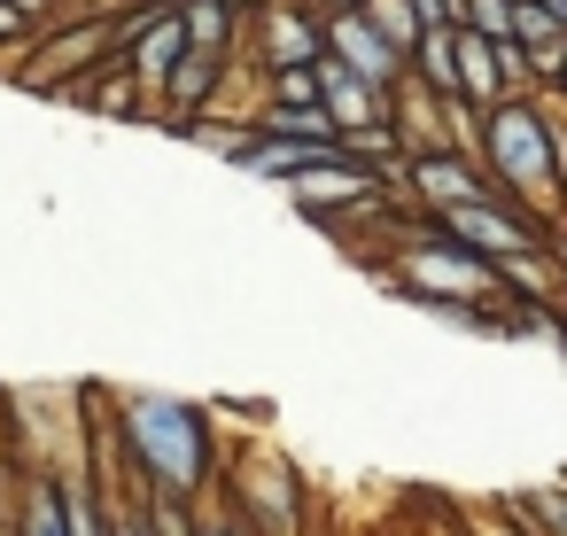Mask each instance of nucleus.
I'll use <instances>...</instances> for the list:
<instances>
[{
    "label": "nucleus",
    "mask_w": 567,
    "mask_h": 536,
    "mask_svg": "<svg viewBox=\"0 0 567 536\" xmlns=\"http://www.w3.org/2000/svg\"><path fill=\"white\" fill-rule=\"evenodd\" d=\"M48 9H63V0H48Z\"/></svg>",
    "instance_id": "26"
},
{
    "label": "nucleus",
    "mask_w": 567,
    "mask_h": 536,
    "mask_svg": "<svg viewBox=\"0 0 567 536\" xmlns=\"http://www.w3.org/2000/svg\"><path fill=\"white\" fill-rule=\"evenodd\" d=\"M412 17H420V32H443V24H458V0H412Z\"/></svg>",
    "instance_id": "21"
},
{
    "label": "nucleus",
    "mask_w": 567,
    "mask_h": 536,
    "mask_svg": "<svg viewBox=\"0 0 567 536\" xmlns=\"http://www.w3.org/2000/svg\"><path fill=\"white\" fill-rule=\"evenodd\" d=\"M9 536H71L63 528V505H55V474H24V489H17V513H9Z\"/></svg>",
    "instance_id": "11"
},
{
    "label": "nucleus",
    "mask_w": 567,
    "mask_h": 536,
    "mask_svg": "<svg viewBox=\"0 0 567 536\" xmlns=\"http://www.w3.org/2000/svg\"><path fill=\"white\" fill-rule=\"evenodd\" d=\"M358 17L396 48V55H412V40H420V17H412V0H358Z\"/></svg>",
    "instance_id": "15"
},
{
    "label": "nucleus",
    "mask_w": 567,
    "mask_h": 536,
    "mask_svg": "<svg viewBox=\"0 0 567 536\" xmlns=\"http://www.w3.org/2000/svg\"><path fill=\"white\" fill-rule=\"evenodd\" d=\"M63 102H79V110H94V117H156V110H148V86H141L117 55H110V63H94L86 79H71V86H63Z\"/></svg>",
    "instance_id": "8"
},
{
    "label": "nucleus",
    "mask_w": 567,
    "mask_h": 536,
    "mask_svg": "<svg viewBox=\"0 0 567 536\" xmlns=\"http://www.w3.org/2000/svg\"><path fill=\"white\" fill-rule=\"evenodd\" d=\"M327 55H334L350 79H365L373 94H396V86H404V55H396L358 9H350V17H327Z\"/></svg>",
    "instance_id": "6"
},
{
    "label": "nucleus",
    "mask_w": 567,
    "mask_h": 536,
    "mask_svg": "<svg viewBox=\"0 0 567 536\" xmlns=\"http://www.w3.org/2000/svg\"><path fill=\"white\" fill-rule=\"evenodd\" d=\"M303 9H311V17H350L358 0H303Z\"/></svg>",
    "instance_id": "22"
},
{
    "label": "nucleus",
    "mask_w": 567,
    "mask_h": 536,
    "mask_svg": "<svg viewBox=\"0 0 567 536\" xmlns=\"http://www.w3.org/2000/svg\"><path fill=\"white\" fill-rule=\"evenodd\" d=\"M110 9H164V0H110Z\"/></svg>",
    "instance_id": "24"
},
{
    "label": "nucleus",
    "mask_w": 567,
    "mask_h": 536,
    "mask_svg": "<svg viewBox=\"0 0 567 536\" xmlns=\"http://www.w3.org/2000/svg\"><path fill=\"white\" fill-rule=\"evenodd\" d=\"M474 536H536V528H528L513 505H497V513H482V528H474Z\"/></svg>",
    "instance_id": "20"
},
{
    "label": "nucleus",
    "mask_w": 567,
    "mask_h": 536,
    "mask_svg": "<svg viewBox=\"0 0 567 536\" xmlns=\"http://www.w3.org/2000/svg\"><path fill=\"white\" fill-rule=\"evenodd\" d=\"M179 24H187V48H210V55H241V17H226L218 0H179Z\"/></svg>",
    "instance_id": "14"
},
{
    "label": "nucleus",
    "mask_w": 567,
    "mask_h": 536,
    "mask_svg": "<svg viewBox=\"0 0 567 536\" xmlns=\"http://www.w3.org/2000/svg\"><path fill=\"white\" fill-rule=\"evenodd\" d=\"M451 63H458V102H474L482 117H489L497 102L536 94V71H528V55H520L513 40H482V32L451 24Z\"/></svg>",
    "instance_id": "5"
},
{
    "label": "nucleus",
    "mask_w": 567,
    "mask_h": 536,
    "mask_svg": "<svg viewBox=\"0 0 567 536\" xmlns=\"http://www.w3.org/2000/svg\"><path fill=\"white\" fill-rule=\"evenodd\" d=\"M218 505L249 528V536H303V482L272 458V451H241L218 474Z\"/></svg>",
    "instance_id": "3"
},
{
    "label": "nucleus",
    "mask_w": 567,
    "mask_h": 536,
    "mask_svg": "<svg viewBox=\"0 0 567 536\" xmlns=\"http://www.w3.org/2000/svg\"><path fill=\"white\" fill-rule=\"evenodd\" d=\"M404 71L435 94V102H458V63H451V24L443 32H420L412 40V55H404Z\"/></svg>",
    "instance_id": "12"
},
{
    "label": "nucleus",
    "mask_w": 567,
    "mask_h": 536,
    "mask_svg": "<svg viewBox=\"0 0 567 536\" xmlns=\"http://www.w3.org/2000/svg\"><path fill=\"white\" fill-rule=\"evenodd\" d=\"M110 427H117V458H125V489L172 497V505H203L218 489V427L203 404L164 396V389H110Z\"/></svg>",
    "instance_id": "1"
},
{
    "label": "nucleus",
    "mask_w": 567,
    "mask_h": 536,
    "mask_svg": "<svg viewBox=\"0 0 567 536\" xmlns=\"http://www.w3.org/2000/svg\"><path fill=\"white\" fill-rule=\"evenodd\" d=\"M257 133H280V141H311V148H334V125L319 102H257Z\"/></svg>",
    "instance_id": "13"
},
{
    "label": "nucleus",
    "mask_w": 567,
    "mask_h": 536,
    "mask_svg": "<svg viewBox=\"0 0 567 536\" xmlns=\"http://www.w3.org/2000/svg\"><path fill=\"white\" fill-rule=\"evenodd\" d=\"M458 24L482 40H513V0H458Z\"/></svg>",
    "instance_id": "18"
},
{
    "label": "nucleus",
    "mask_w": 567,
    "mask_h": 536,
    "mask_svg": "<svg viewBox=\"0 0 567 536\" xmlns=\"http://www.w3.org/2000/svg\"><path fill=\"white\" fill-rule=\"evenodd\" d=\"M218 9H226V17H241V24H249V17H257V9H265V0H218Z\"/></svg>",
    "instance_id": "23"
},
{
    "label": "nucleus",
    "mask_w": 567,
    "mask_h": 536,
    "mask_svg": "<svg viewBox=\"0 0 567 536\" xmlns=\"http://www.w3.org/2000/svg\"><path fill=\"white\" fill-rule=\"evenodd\" d=\"M327 55V17H311L303 0H265V9L241 24V63L257 79L272 71H311Z\"/></svg>",
    "instance_id": "4"
},
{
    "label": "nucleus",
    "mask_w": 567,
    "mask_h": 536,
    "mask_svg": "<svg viewBox=\"0 0 567 536\" xmlns=\"http://www.w3.org/2000/svg\"><path fill=\"white\" fill-rule=\"evenodd\" d=\"M513 48L528 55L536 86L559 79V63H567V32H559V17L544 9V0H513Z\"/></svg>",
    "instance_id": "10"
},
{
    "label": "nucleus",
    "mask_w": 567,
    "mask_h": 536,
    "mask_svg": "<svg viewBox=\"0 0 567 536\" xmlns=\"http://www.w3.org/2000/svg\"><path fill=\"white\" fill-rule=\"evenodd\" d=\"M474 164L489 172V187H497L513 210H528V218H544V226H567V125H559L536 94L497 102V110L482 117Z\"/></svg>",
    "instance_id": "2"
},
{
    "label": "nucleus",
    "mask_w": 567,
    "mask_h": 536,
    "mask_svg": "<svg viewBox=\"0 0 567 536\" xmlns=\"http://www.w3.org/2000/svg\"><path fill=\"white\" fill-rule=\"evenodd\" d=\"M48 17H55L48 0H0V48H17V55H24V48L40 40Z\"/></svg>",
    "instance_id": "17"
},
{
    "label": "nucleus",
    "mask_w": 567,
    "mask_h": 536,
    "mask_svg": "<svg viewBox=\"0 0 567 536\" xmlns=\"http://www.w3.org/2000/svg\"><path fill=\"white\" fill-rule=\"evenodd\" d=\"M536 536H567V482H544V489H528V497H505Z\"/></svg>",
    "instance_id": "16"
},
{
    "label": "nucleus",
    "mask_w": 567,
    "mask_h": 536,
    "mask_svg": "<svg viewBox=\"0 0 567 536\" xmlns=\"http://www.w3.org/2000/svg\"><path fill=\"white\" fill-rule=\"evenodd\" d=\"M551 86H559V94H567V63H559V79H551Z\"/></svg>",
    "instance_id": "25"
},
{
    "label": "nucleus",
    "mask_w": 567,
    "mask_h": 536,
    "mask_svg": "<svg viewBox=\"0 0 567 536\" xmlns=\"http://www.w3.org/2000/svg\"><path fill=\"white\" fill-rule=\"evenodd\" d=\"M311 71H319V63H311ZM311 71H272V79H265V102H319V79H311Z\"/></svg>",
    "instance_id": "19"
},
{
    "label": "nucleus",
    "mask_w": 567,
    "mask_h": 536,
    "mask_svg": "<svg viewBox=\"0 0 567 536\" xmlns=\"http://www.w3.org/2000/svg\"><path fill=\"white\" fill-rule=\"evenodd\" d=\"M319 110H327V125H334V141H350V133H365V125H389V94H373L365 79H350L334 55H319Z\"/></svg>",
    "instance_id": "7"
},
{
    "label": "nucleus",
    "mask_w": 567,
    "mask_h": 536,
    "mask_svg": "<svg viewBox=\"0 0 567 536\" xmlns=\"http://www.w3.org/2000/svg\"><path fill=\"white\" fill-rule=\"evenodd\" d=\"M249 117H257V110H249ZM319 156H327V148H311V141H280V133H249V141H241V148L226 156V164H234V172H249V179H272V187H288V179H296V172H311Z\"/></svg>",
    "instance_id": "9"
}]
</instances>
